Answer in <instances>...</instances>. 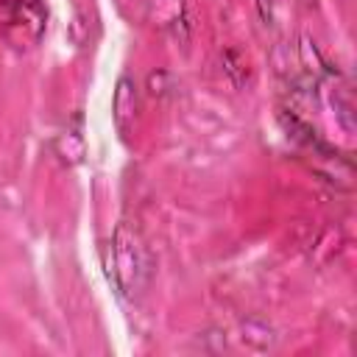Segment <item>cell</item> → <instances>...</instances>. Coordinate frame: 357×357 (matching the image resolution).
<instances>
[{"label": "cell", "mask_w": 357, "mask_h": 357, "mask_svg": "<svg viewBox=\"0 0 357 357\" xmlns=\"http://www.w3.org/2000/svg\"><path fill=\"white\" fill-rule=\"evenodd\" d=\"M45 20L47 11L39 0H0V33L17 50H28L42 39Z\"/></svg>", "instance_id": "1"}]
</instances>
